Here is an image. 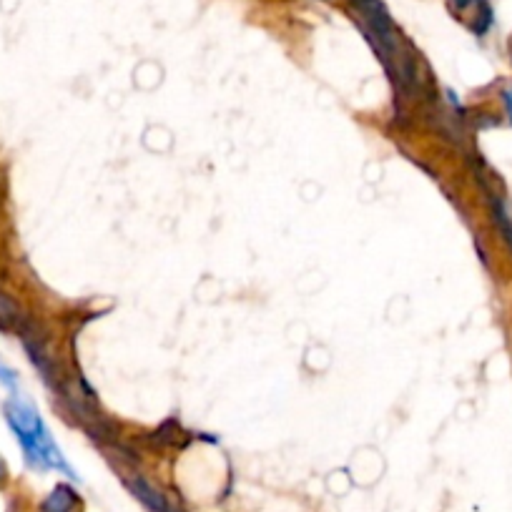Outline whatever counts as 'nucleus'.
Returning <instances> with one entry per match:
<instances>
[{
	"instance_id": "6e6552de",
	"label": "nucleus",
	"mask_w": 512,
	"mask_h": 512,
	"mask_svg": "<svg viewBox=\"0 0 512 512\" xmlns=\"http://www.w3.org/2000/svg\"><path fill=\"white\" fill-rule=\"evenodd\" d=\"M0 384L6 387L11 395H18V387H21V379H18V372L0 359Z\"/></svg>"
},
{
	"instance_id": "f257e3e1",
	"label": "nucleus",
	"mask_w": 512,
	"mask_h": 512,
	"mask_svg": "<svg viewBox=\"0 0 512 512\" xmlns=\"http://www.w3.org/2000/svg\"><path fill=\"white\" fill-rule=\"evenodd\" d=\"M349 13L354 23L362 28L364 38L372 43L374 53L384 68L390 71L392 81L407 91L417 83V53L405 41L402 31L397 28L390 8L384 0H347Z\"/></svg>"
},
{
	"instance_id": "7ed1b4c3",
	"label": "nucleus",
	"mask_w": 512,
	"mask_h": 512,
	"mask_svg": "<svg viewBox=\"0 0 512 512\" xmlns=\"http://www.w3.org/2000/svg\"><path fill=\"white\" fill-rule=\"evenodd\" d=\"M452 16L460 18L477 38L487 36L495 26V11L490 0H447Z\"/></svg>"
},
{
	"instance_id": "20e7f679",
	"label": "nucleus",
	"mask_w": 512,
	"mask_h": 512,
	"mask_svg": "<svg viewBox=\"0 0 512 512\" xmlns=\"http://www.w3.org/2000/svg\"><path fill=\"white\" fill-rule=\"evenodd\" d=\"M126 487L149 512H179V507L166 497V492H161L159 487H156L154 482L146 480L144 475L126 477Z\"/></svg>"
},
{
	"instance_id": "39448f33",
	"label": "nucleus",
	"mask_w": 512,
	"mask_h": 512,
	"mask_svg": "<svg viewBox=\"0 0 512 512\" xmlns=\"http://www.w3.org/2000/svg\"><path fill=\"white\" fill-rule=\"evenodd\" d=\"M78 505V495L71 485H56L41 502V512H73Z\"/></svg>"
},
{
	"instance_id": "423d86ee",
	"label": "nucleus",
	"mask_w": 512,
	"mask_h": 512,
	"mask_svg": "<svg viewBox=\"0 0 512 512\" xmlns=\"http://www.w3.org/2000/svg\"><path fill=\"white\" fill-rule=\"evenodd\" d=\"M490 209H492V219H495L497 231L502 234V239L507 241V246L512 249V216L507 211V204L500 199V196H490Z\"/></svg>"
},
{
	"instance_id": "9b49d317",
	"label": "nucleus",
	"mask_w": 512,
	"mask_h": 512,
	"mask_svg": "<svg viewBox=\"0 0 512 512\" xmlns=\"http://www.w3.org/2000/svg\"><path fill=\"white\" fill-rule=\"evenodd\" d=\"M510 61H512V38H510Z\"/></svg>"
},
{
	"instance_id": "f03ea898",
	"label": "nucleus",
	"mask_w": 512,
	"mask_h": 512,
	"mask_svg": "<svg viewBox=\"0 0 512 512\" xmlns=\"http://www.w3.org/2000/svg\"><path fill=\"white\" fill-rule=\"evenodd\" d=\"M6 422L8 427H11L13 435H16L18 445H21L23 450V457H26V462L33 470H56L68 475L71 480H78L73 467L68 465V460L63 457L61 447H58L56 440L51 437V430H48L46 422H43L38 407L33 405L31 400H26L21 392L8 397Z\"/></svg>"
},
{
	"instance_id": "0eeeda50",
	"label": "nucleus",
	"mask_w": 512,
	"mask_h": 512,
	"mask_svg": "<svg viewBox=\"0 0 512 512\" xmlns=\"http://www.w3.org/2000/svg\"><path fill=\"white\" fill-rule=\"evenodd\" d=\"M21 319V309L8 294L0 292V324H16Z\"/></svg>"
},
{
	"instance_id": "1a4fd4ad",
	"label": "nucleus",
	"mask_w": 512,
	"mask_h": 512,
	"mask_svg": "<svg viewBox=\"0 0 512 512\" xmlns=\"http://www.w3.org/2000/svg\"><path fill=\"white\" fill-rule=\"evenodd\" d=\"M502 101H505L507 118H510V123H512V86H510V88H505V93H502Z\"/></svg>"
},
{
	"instance_id": "9d476101",
	"label": "nucleus",
	"mask_w": 512,
	"mask_h": 512,
	"mask_svg": "<svg viewBox=\"0 0 512 512\" xmlns=\"http://www.w3.org/2000/svg\"><path fill=\"white\" fill-rule=\"evenodd\" d=\"M6 482H8V465H6V460L0 457V487L6 485Z\"/></svg>"
}]
</instances>
